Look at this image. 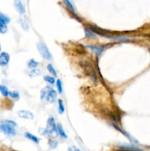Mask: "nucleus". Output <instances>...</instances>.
Returning <instances> with one entry per match:
<instances>
[{
    "label": "nucleus",
    "mask_w": 150,
    "mask_h": 151,
    "mask_svg": "<svg viewBox=\"0 0 150 151\" xmlns=\"http://www.w3.org/2000/svg\"><path fill=\"white\" fill-rule=\"evenodd\" d=\"M9 95H10L12 98L15 99V100H18V99L19 98V94L18 91H10V92H9Z\"/></svg>",
    "instance_id": "17"
},
{
    "label": "nucleus",
    "mask_w": 150,
    "mask_h": 151,
    "mask_svg": "<svg viewBox=\"0 0 150 151\" xmlns=\"http://www.w3.org/2000/svg\"><path fill=\"white\" fill-rule=\"evenodd\" d=\"M47 69H48L49 72H50V73L52 75H54V77L57 76V72H56L55 69H54V68L53 67V66L51 64H49L48 66H47Z\"/></svg>",
    "instance_id": "15"
},
{
    "label": "nucleus",
    "mask_w": 150,
    "mask_h": 151,
    "mask_svg": "<svg viewBox=\"0 0 150 151\" xmlns=\"http://www.w3.org/2000/svg\"><path fill=\"white\" fill-rule=\"evenodd\" d=\"M57 98V92L53 88L46 86L41 91V99L46 103H53Z\"/></svg>",
    "instance_id": "1"
},
{
    "label": "nucleus",
    "mask_w": 150,
    "mask_h": 151,
    "mask_svg": "<svg viewBox=\"0 0 150 151\" xmlns=\"http://www.w3.org/2000/svg\"><path fill=\"white\" fill-rule=\"evenodd\" d=\"M46 134L49 136L50 137H56L57 135V125H56L55 122L53 117L49 118L47 121L46 128L45 129Z\"/></svg>",
    "instance_id": "2"
},
{
    "label": "nucleus",
    "mask_w": 150,
    "mask_h": 151,
    "mask_svg": "<svg viewBox=\"0 0 150 151\" xmlns=\"http://www.w3.org/2000/svg\"><path fill=\"white\" fill-rule=\"evenodd\" d=\"M148 37H149V38H150V35H149V36H148Z\"/></svg>",
    "instance_id": "25"
},
{
    "label": "nucleus",
    "mask_w": 150,
    "mask_h": 151,
    "mask_svg": "<svg viewBox=\"0 0 150 151\" xmlns=\"http://www.w3.org/2000/svg\"><path fill=\"white\" fill-rule=\"evenodd\" d=\"M49 145L51 147H52V148H55V147L57 146V145H58V143H57L56 141H50Z\"/></svg>",
    "instance_id": "22"
},
{
    "label": "nucleus",
    "mask_w": 150,
    "mask_h": 151,
    "mask_svg": "<svg viewBox=\"0 0 150 151\" xmlns=\"http://www.w3.org/2000/svg\"><path fill=\"white\" fill-rule=\"evenodd\" d=\"M0 132L4 133V134L7 136H14L16 135V132L14 128L7 124L3 122L1 125H0Z\"/></svg>",
    "instance_id": "4"
},
{
    "label": "nucleus",
    "mask_w": 150,
    "mask_h": 151,
    "mask_svg": "<svg viewBox=\"0 0 150 151\" xmlns=\"http://www.w3.org/2000/svg\"><path fill=\"white\" fill-rule=\"evenodd\" d=\"M88 47H89L90 49H91L94 52H95L96 54H100L103 50V49L100 47H92V46H89Z\"/></svg>",
    "instance_id": "13"
},
{
    "label": "nucleus",
    "mask_w": 150,
    "mask_h": 151,
    "mask_svg": "<svg viewBox=\"0 0 150 151\" xmlns=\"http://www.w3.org/2000/svg\"><path fill=\"white\" fill-rule=\"evenodd\" d=\"M4 122V123H6V124H7V125H10V126H12V127H13V128H14V127H16V123L15 122H13V121H10V120H5V121H4V122Z\"/></svg>",
    "instance_id": "21"
},
{
    "label": "nucleus",
    "mask_w": 150,
    "mask_h": 151,
    "mask_svg": "<svg viewBox=\"0 0 150 151\" xmlns=\"http://www.w3.org/2000/svg\"><path fill=\"white\" fill-rule=\"evenodd\" d=\"M85 33H86L87 36H89V37H91V38L94 37V34L93 33V31L91 30V29H85Z\"/></svg>",
    "instance_id": "20"
},
{
    "label": "nucleus",
    "mask_w": 150,
    "mask_h": 151,
    "mask_svg": "<svg viewBox=\"0 0 150 151\" xmlns=\"http://www.w3.org/2000/svg\"><path fill=\"white\" fill-rule=\"evenodd\" d=\"M64 3H66V4H67V5H68V7H70V9L71 10H74V7H73V6L71 5V2L70 1H64Z\"/></svg>",
    "instance_id": "23"
},
{
    "label": "nucleus",
    "mask_w": 150,
    "mask_h": 151,
    "mask_svg": "<svg viewBox=\"0 0 150 151\" xmlns=\"http://www.w3.org/2000/svg\"><path fill=\"white\" fill-rule=\"evenodd\" d=\"M57 87L59 92L62 93V91H63V86H62V83L60 80H57Z\"/></svg>",
    "instance_id": "18"
},
{
    "label": "nucleus",
    "mask_w": 150,
    "mask_h": 151,
    "mask_svg": "<svg viewBox=\"0 0 150 151\" xmlns=\"http://www.w3.org/2000/svg\"><path fill=\"white\" fill-rule=\"evenodd\" d=\"M15 4V7H16V10H18V12L20 13H25V8L24 6L23 3L21 2V1H15L14 2Z\"/></svg>",
    "instance_id": "8"
},
{
    "label": "nucleus",
    "mask_w": 150,
    "mask_h": 151,
    "mask_svg": "<svg viewBox=\"0 0 150 151\" xmlns=\"http://www.w3.org/2000/svg\"><path fill=\"white\" fill-rule=\"evenodd\" d=\"M58 109H59V112L60 114H63L65 111V108L64 105H63V102H62L61 100H58Z\"/></svg>",
    "instance_id": "16"
},
{
    "label": "nucleus",
    "mask_w": 150,
    "mask_h": 151,
    "mask_svg": "<svg viewBox=\"0 0 150 151\" xmlns=\"http://www.w3.org/2000/svg\"><path fill=\"white\" fill-rule=\"evenodd\" d=\"M37 49H38V52H39V53L41 54V55L42 56L44 59L51 60V55L45 44H44L43 42L38 43V44H37Z\"/></svg>",
    "instance_id": "3"
},
{
    "label": "nucleus",
    "mask_w": 150,
    "mask_h": 151,
    "mask_svg": "<svg viewBox=\"0 0 150 151\" xmlns=\"http://www.w3.org/2000/svg\"><path fill=\"white\" fill-rule=\"evenodd\" d=\"M40 74V71L38 70V69H33V70L31 71V72L29 73V75H30L31 77H35V76H37V75H38Z\"/></svg>",
    "instance_id": "19"
},
{
    "label": "nucleus",
    "mask_w": 150,
    "mask_h": 151,
    "mask_svg": "<svg viewBox=\"0 0 150 151\" xmlns=\"http://www.w3.org/2000/svg\"><path fill=\"white\" fill-rule=\"evenodd\" d=\"M18 115H19L21 118H23V119H32L34 118V115L32 114V112L26 110L19 111H18Z\"/></svg>",
    "instance_id": "6"
},
{
    "label": "nucleus",
    "mask_w": 150,
    "mask_h": 151,
    "mask_svg": "<svg viewBox=\"0 0 150 151\" xmlns=\"http://www.w3.org/2000/svg\"><path fill=\"white\" fill-rule=\"evenodd\" d=\"M57 134H58L62 138H64V139L67 138V136H66V133H65L64 131H63V127H62V125H60V124H57Z\"/></svg>",
    "instance_id": "9"
},
{
    "label": "nucleus",
    "mask_w": 150,
    "mask_h": 151,
    "mask_svg": "<svg viewBox=\"0 0 150 151\" xmlns=\"http://www.w3.org/2000/svg\"><path fill=\"white\" fill-rule=\"evenodd\" d=\"M24 136H25V137H26V138L29 139H30L31 141L34 142L36 143V144H38V143L39 142V140H38V139L35 136L31 134L30 133H25Z\"/></svg>",
    "instance_id": "10"
},
{
    "label": "nucleus",
    "mask_w": 150,
    "mask_h": 151,
    "mask_svg": "<svg viewBox=\"0 0 150 151\" xmlns=\"http://www.w3.org/2000/svg\"><path fill=\"white\" fill-rule=\"evenodd\" d=\"M0 92L1 93L3 96L4 97H7V96L9 95V91L7 89V88L4 86H0Z\"/></svg>",
    "instance_id": "12"
},
{
    "label": "nucleus",
    "mask_w": 150,
    "mask_h": 151,
    "mask_svg": "<svg viewBox=\"0 0 150 151\" xmlns=\"http://www.w3.org/2000/svg\"><path fill=\"white\" fill-rule=\"evenodd\" d=\"M9 60H10V56L7 52H1L0 54V66H6L8 63Z\"/></svg>",
    "instance_id": "7"
},
{
    "label": "nucleus",
    "mask_w": 150,
    "mask_h": 151,
    "mask_svg": "<svg viewBox=\"0 0 150 151\" xmlns=\"http://www.w3.org/2000/svg\"><path fill=\"white\" fill-rule=\"evenodd\" d=\"M38 65H39V63L37 62L36 60H34V59H31V60H29L27 63V66L29 68H34V69H35V68H36Z\"/></svg>",
    "instance_id": "11"
},
{
    "label": "nucleus",
    "mask_w": 150,
    "mask_h": 151,
    "mask_svg": "<svg viewBox=\"0 0 150 151\" xmlns=\"http://www.w3.org/2000/svg\"><path fill=\"white\" fill-rule=\"evenodd\" d=\"M0 50H1V46H0Z\"/></svg>",
    "instance_id": "26"
},
{
    "label": "nucleus",
    "mask_w": 150,
    "mask_h": 151,
    "mask_svg": "<svg viewBox=\"0 0 150 151\" xmlns=\"http://www.w3.org/2000/svg\"><path fill=\"white\" fill-rule=\"evenodd\" d=\"M68 151H81L80 150H79V149L77 148V147H70L69 148V150H68Z\"/></svg>",
    "instance_id": "24"
},
{
    "label": "nucleus",
    "mask_w": 150,
    "mask_h": 151,
    "mask_svg": "<svg viewBox=\"0 0 150 151\" xmlns=\"http://www.w3.org/2000/svg\"><path fill=\"white\" fill-rule=\"evenodd\" d=\"M44 80L50 84H54V82H55V80H54V78H53V77L47 76V75L46 76L44 77Z\"/></svg>",
    "instance_id": "14"
},
{
    "label": "nucleus",
    "mask_w": 150,
    "mask_h": 151,
    "mask_svg": "<svg viewBox=\"0 0 150 151\" xmlns=\"http://www.w3.org/2000/svg\"><path fill=\"white\" fill-rule=\"evenodd\" d=\"M10 22V19L7 16L0 13V32L5 33L7 30V24Z\"/></svg>",
    "instance_id": "5"
}]
</instances>
